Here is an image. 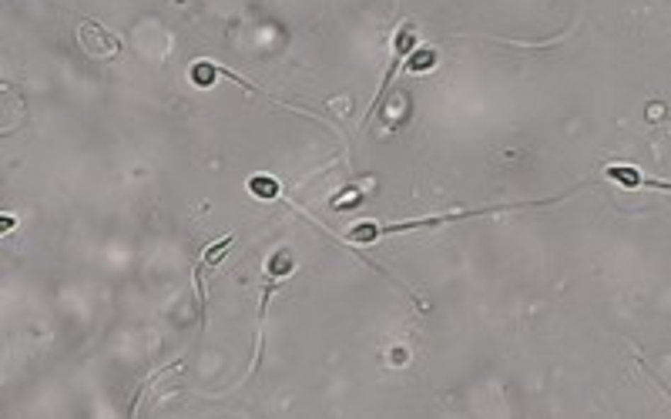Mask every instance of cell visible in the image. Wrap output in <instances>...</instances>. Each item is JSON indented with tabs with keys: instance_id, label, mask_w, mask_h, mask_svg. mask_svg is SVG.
Listing matches in <instances>:
<instances>
[{
	"instance_id": "7a4b0ae2",
	"label": "cell",
	"mask_w": 671,
	"mask_h": 419,
	"mask_svg": "<svg viewBox=\"0 0 671 419\" xmlns=\"http://www.w3.org/2000/svg\"><path fill=\"white\" fill-rule=\"evenodd\" d=\"M249 191H252L255 198H276V195H279V181L266 178V175H255V178L249 181Z\"/></svg>"
},
{
	"instance_id": "3957f363",
	"label": "cell",
	"mask_w": 671,
	"mask_h": 419,
	"mask_svg": "<svg viewBox=\"0 0 671 419\" xmlns=\"http://www.w3.org/2000/svg\"><path fill=\"white\" fill-rule=\"evenodd\" d=\"M433 61H436V54L423 47V51H417L413 57H410V61H406V71H413V74H423V71H430V67H433Z\"/></svg>"
},
{
	"instance_id": "6da1fadb",
	"label": "cell",
	"mask_w": 671,
	"mask_h": 419,
	"mask_svg": "<svg viewBox=\"0 0 671 419\" xmlns=\"http://www.w3.org/2000/svg\"><path fill=\"white\" fill-rule=\"evenodd\" d=\"M417 47V34H413V24H406V27H400L396 30V40H393V61H390V71H386V77H383V88H380V94H376V101H373V108L366 111V121L373 115H376V108L383 104V98H386V91H390V84H393V74H396V67L403 64V57L410 51Z\"/></svg>"
}]
</instances>
